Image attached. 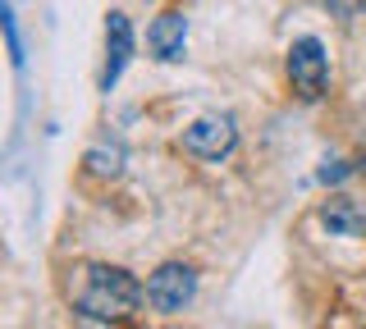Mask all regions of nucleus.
Returning a JSON list of instances; mask_svg holds the SVG:
<instances>
[{
  "mask_svg": "<svg viewBox=\"0 0 366 329\" xmlns=\"http://www.w3.org/2000/svg\"><path fill=\"white\" fill-rule=\"evenodd\" d=\"M147 288L137 283L124 265H87L78 270L74 288V311L92 325H124L142 311Z\"/></svg>",
  "mask_w": 366,
  "mask_h": 329,
  "instance_id": "f257e3e1",
  "label": "nucleus"
},
{
  "mask_svg": "<svg viewBox=\"0 0 366 329\" xmlns=\"http://www.w3.org/2000/svg\"><path fill=\"white\" fill-rule=\"evenodd\" d=\"M192 298H197V270L183 260H165L147 279V306L156 315H179L183 306H192Z\"/></svg>",
  "mask_w": 366,
  "mask_h": 329,
  "instance_id": "f03ea898",
  "label": "nucleus"
},
{
  "mask_svg": "<svg viewBox=\"0 0 366 329\" xmlns=\"http://www.w3.org/2000/svg\"><path fill=\"white\" fill-rule=\"evenodd\" d=\"M289 83L302 101H320L330 87V55L320 37H297L289 46Z\"/></svg>",
  "mask_w": 366,
  "mask_h": 329,
  "instance_id": "7ed1b4c3",
  "label": "nucleus"
},
{
  "mask_svg": "<svg viewBox=\"0 0 366 329\" xmlns=\"http://www.w3.org/2000/svg\"><path fill=\"white\" fill-rule=\"evenodd\" d=\"M179 146L188 156H197V161H224V156L238 146V123L229 115H206V119H197V123L183 128Z\"/></svg>",
  "mask_w": 366,
  "mask_h": 329,
  "instance_id": "20e7f679",
  "label": "nucleus"
},
{
  "mask_svg": "<svg viewBox=\"0 0 366 329\" xmlns=\"http://www.w3.org/2000/svg\"><path fill=\"white\" fill-rule=\"evenodd\" d=\"M129 60H133V24L114 9L106 19V74H101V87H106V92L119 83V74H124Z\"/></svg>",
  "mask_w": 366,
  "mask_h": 329,
  "instance_id": "39448f33",
  "label": "nucleus"
},
{
  "mask_svg": "<svg viewBox=\"0 0 366 329\" xmlns=\"http://www.w3.org/2000/svg\"><path fill=\"white\" fill-rule=\"evenodd\" d=\"M147 46H152V55L165 60V64L183 60V46H188V19H183L179 9H165V14L147 28Z\"/></svg>",
  "mask_w": 366,
  "mask_h": 329,
  "instance_id": "423d86ee",
  "label": "nucleus"
},
{
  "mask_svg": "<svg viewBox=\"0 0 366 329\" xmlns=\"http://www.w3.org/2000/svg\"><path fill=\"white\" fill-rule=\"evenodd\" d=\"M320 224L335 238H357V233H366V206L352 197H330L320 206Z\"/></svg>",
  "mask_w": 366,
  "mask_h": 329,
  "instance_id": "0eeeda50",
  "label": "nucleus"
},
{
  "mask_svg": "<svg viewBox=\"0 0 366 329\" xmlns=\"http://www.w3.org/2000/svg\"><path fill=\"white\" fill-rule=\"evenodd\" d=\"M83 165H87V174H97V178H119L124 174V146H92V151L83 156Z\"/></svg>",
  "mask_w": 366,
  "mask_h": 329,
  "instance_id": "6e6552de",
  "label": "nucleus"
},
{
  "mask_svg": "<svg viewBox=\"0 0 366 329\" xmlns=\"http://www.w3.org/2000/svg\"><path fill=\"white\" fill-rule=\"evenodd\" d=\"M320 5H325L330 14H339V19H352V14L366 9V0H320Z\"/></svg>",
  "mask_w": 366,
  "mask_h": 329,
  "instance_id": "1a4fd4ad",
  "label": "nucleus"
},
{
  "mask_svg": "<svg viewBox=\"0 0 366 329\" xmlns=\"http://www.w3.org/2000/svg\"><path fill=\"white\" fill-rule=\"evenodd\" d=\"M5 32H9V55H14V64H23V46H19V28H14V14L5 9Z\"/></svg>",
  "mask_w": 366,
  "mask_h": 329,
  "instance_id": "9d476101",
  "label": "nucleus"
}]
</instances>
